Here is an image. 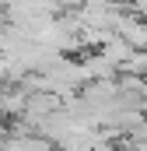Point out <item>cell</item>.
<instances>
[{
    "label": "cell",
    "mask_w": 147,
    "mask_h": 151,
    "mask_svg": "<svg viewBox=\"0 0 147 151\" xmlns=\"http://www.w3.org/2000/svg\"><path fill=\"white\" fill-rule=\"evenodd\" d=\"M116 35H123L130 42V49L133 53H144L147 49V21H140L137 14H119V21H116Z\"/></svg>",
    "instance_id": "1"
},
{
    "label": "cell",
    "mask_w": 147,
    "mask_h": 151,
    "mask_svg": "<svg viewBox=\"0 0 147 151\" xmlns=\"http://www.w3.org/2000/svg\"><path fill=\"white\" fill-rule=\"evenodd\" d=\"M4 7H7V0H0V14H4Z\"/></svg>",
    "instance_id": "2"
}]
</instances>
